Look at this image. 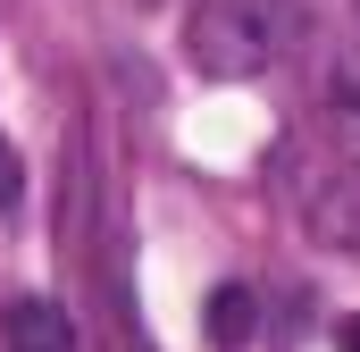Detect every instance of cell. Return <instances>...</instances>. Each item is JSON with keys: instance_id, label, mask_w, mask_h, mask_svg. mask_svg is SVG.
<instances>
[{"instance_id": "8992f818", "label": "cell", "mask_w": 360, "mask_h": 352, "mask_svg": "<svg viewBox=\"0 0 360 352\" xmlns=\"http://www.w3.org/2000/svg\"><path fill=\"white\" fill-rule=\"evenodd\" d=\"M335 344H344V352H360V310L344 319V336H335Z\"/></svg>"}, {"instance_id": "3957f363", "label": "cell", "mask_w": 360, "mask_h": 352, "mask_svg": "<svg viewBox=\"0 0 360 352\" xmlns=\"http://www.w3.org/2000/svg\"><path fill=\"white\" fill-rule=\"evenodd\" d=\"M8 352H76V319L59 310V302H42V294H25L17 310H8Z\"/></svg>"}, {"instance_id": "7a4b0ae2", "label": "cell", "mask_w": 360, "mask_h": 352, "mask_svg": "<svg viewBox=\"0 0 360 352\" xmlns=\"http://www.w3.org/2000/svg\"><path fill=\"white\" fill-rule=\"evenodd\" d=\"M184 59H193L201 76H252V68L269 59L260 8H252V0H201L193 25H184Z\"/></svg>"}, {"instance_id": "5b68a950", "label": "cell", "mask_w": 360, "mask_h": 352, "mask_svg": "<svg viewBox=\"0 0 360 352\" xmlns=\"http://www.w3.org/2000/svg\"><path fill=\"white\" fill-rule=\"evenodd\" d=\"M17 193H25V168H17V151H8V143H0V210H8V201H17Z\"/></svg>"}, {"instance_id": "277c9868", "label": "cell", "mask_w": 360, "mask_h": 352, "mask_svg": "<svg viewBox=\"0 0 360 352\" xmlns=\"http://www.w3.org/2000/svg\"><path fill=\"white\" fill-rule=\"evenodd\" d=\"M210 336L226 352L252 336V285H218V294H210Z\"/></svg>"}, {"instance_id": "6da1fadb", "label": "cell", "mask_w": 360, "mask_h": 352, "mask_svg": "<svg viewBox=\"0 0 360 352\" xmlns=\"http://www.w3.org/2000/svg\"><path fill=\"white\" fill-rule=\"evenodd\" d=\"M285 184L310 244L360 260V92H327L285 143Z\"/></svg>"}]
</instances>
